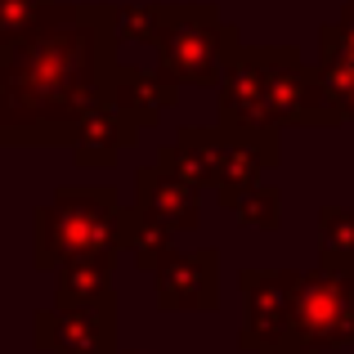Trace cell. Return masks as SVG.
Here are the masks:
<instances>
[{"mask_svg":"<svg viewBox=\"0 0 354 354\" xmlns=\"http://www.w3.org/2000/svg\"><path fill=\"white\" fill-rule=\"evenodd\" d=\"M113 18L108 0H50L18 41L0 45V148L72 144L108 104L121 63Z\"/></svg>","mask_w":354,"mask_h":354,"instance_id":"cell-1","label":"cell"},{"mask_svg":"<svg viewBox=\"0 0 354 354\" xmlns=\"http://www.w3.org/2000/svg\"><path fill=\"white\" fill-rule=\"evenodd\" d=\"M121 256V198L113 184H68L32 216V265L54 274L72 260Z\"/></svg>","mask_w":354,"mask_h":354,"instance_id":"cell-2","label":"cell"},{"mask_svg":"<svg viewBox=\"0 0 354 354\" xmlns=\"http://www.w3.org/2000/svg\"><path fill=\"white\" fill-rule=\"evenodd\" d=\"M283 162V139L256 135V130H229V126H180L171 144H162L157 166L184 175L198 189H211L225 207L238 189L256 184Z\"/></svg>","mask_w":354,"mask_h":354,"instance_id":"cell-3","label":"cell"},{"mask_svg":"<svg viewBox=\"0 0 354 354\" xmlns=\"http://www.w3.org/2000/svg\"><path fill=\"white\" fill-rule=\"evenodd\" d=\"M354 337V251L319 247V265L301 269L292 296V350H337Z\"/></svg>","mask_w":354,"mask_h":354,"instance_id":"cell-4","label":"cell"},{"mask_svg":"<svg viewBox=\"0 0 354 354\" xmlns=\"http://www.w3.org/2000/svg\"><path fill=\"white\" fill-rule=\"evenodd\" d=\"M242 45L238 27L220 18V9L211 5H171L162 36H157V72L171 77L175 86H220L225 63L234 59Z\"/></svg>","mask_w":354,"mask_h":354,"instance_id":"cell-5","label":"cell"},{"mask_svg":"<svg viewBox=\"0 0 354 354\" xmlns=\"http://www.w3.org/2000/svg\"><path fill=\"white\" fill-rule=\"evenodd\" d=\"M265 113L278 130L287 126H341L323 95L319 72L305 63L301 45H251Z\"/></svg>","mask_w":354,"mask_h":354,"instance_id":"cell-6","label":"cell"},{"mask_svg":"<svg viewBox=\"0 0 354 354\" xmlns=\"http://www.w3.org/2000/svg\"><path fill=\"white\" fill-rule=\"evenodd\" d=\"M32 346L41 354H117V292L50 305L32 314Z\"/></svg>","mask_w":354,"mask_h":354,"instance_id":"cell-7","label":"cell"},{"mask_svg":"<svg viewBox=\"0 0 354 354\" xmlns=\"http://www.w3.org/2000/svg\"><path fill=\"white\" fill-rule=\"evenodd\" d=\"M301 269H242L238 292L247 296V319L238 332L242 354L292 350V296Z\"/></svg>","mask_w":354,"mask_h":354,"instance_id":"cell-8","label":"cell"},{"mask_svg":"<svg viewBox=\"0 0 354 354\" xmlns=\"http://www.w3.org/2000/svg\"><path fill=\"white\" fill-rule=\"evenodd\" d=\"M153 296L162 314H216L220 310V251H171L153 269Z\"/></svg>","mask_w":354,"mask_h":354,"instance_id":"cell-9","label":"cell"},{"mask_svg":"<svg viewBox=\"0 0 354 354\" xmlns=\"http://www.w3.org/2000/svg\"><path fill=\"white\" fill-rule=\"evenodd\" d=\"M135 202L144 211H153L157 220H166L175 234H189V229L202 225V189L157 162L135 175Z\"/></svg>","mask_w":354,"mask_h":354,"instance_id":"cell-10","label":"cell"},{"mask_svg":"<svg viewBox=\"0 0 354 354\" xmlns=\"http://www.w3.org/2000/svg\"><path fill=\"white\" fill-rule=\"evenodd\" d=\"M108 104L121 108L139 130H153L157 121L180 104V86H175L171 77H162L157 68H121L117 63Z\"/></svg>","mask_w":354,"mask_h":354,"instance_id":"cell-11","label":"cell"},{"mask_svg":"<svg viewBox=\"0 0 354 354\" xmlns=\"http://www.w3.org/2000/svg\"><path fill=\"white\" fill-rule=\"evenodd\" d=\"M319 81L337 121H354V18L319 27Z\"/></svg>","mask_w":354,"mask_h":354,"instance_id":"cell-12","label":"cell"},{"mask_svg":"<svg viewBox=\"0 0 354 354\" xmlns=\"http://www.w3.org/2000/svg\"><path fill=\"white\" fill-rule=\"evenodd\" d=\"M130 144H139V126L121 113V108L104 104L77 126V139H72L68 148H72L81 171H113L117 157L126 153Z\"/></svg>","mask_w":354,"mask_h":354,"instance_id":"cell-13","label":"cell"},{"mask_svg":"<svg viewBox=\"0 0 354 354\" xmlns=\"http://www.w3.org/2000/svg\"><path fill=\"white\" fill-rule=\"evenodd\" d=\"M121 251L135 256V269L153 274L175 251V229L166 225V220H157L153 211H144L139 202L135 207H121Z\"/></svg>","mask_w":354,"mask_h":354,"instance_id":"cell-14","label":"cell"},{"mask_svg":"<svg viewBox=\"0 0 354 354\" xmlns=\"http://www.w3.org/2000/svg\"><path fill=\"white\" fill-rule=\"evenodd\" d=\"M225 211H234L238 225L260 229V234H274V229L283 225V193H278L274 184L256 180V184H247V189H238L234 198L225 202Z\"/></svg>","mask_w":354,"mask_h":354,"instance_id":"cell-15","label":"cell"},{"mask_svg":"<svg viewBox=\"0 0 354 354\" xmlns=\"http://www.w3.org/2000/svg\"><path fill=\"white\" fill-rule=\"evenodd\" d=\"M113 269L117 260H72V265H59V283H54V305H72L86 301V296L113 287Z\"/></svg>","mask_w":354,"mask_h":354,"instance_id":"cell-16","label":"cell"},{"mask_svg":"<svg viewBox=\"0 0 354 354\" xmlns=\"http://www.w3.org/2000/svg\"><path fill=\"white\" fill-rule=\"evenodd\" d=\"M166 18H171V0H157V5H117L113 36L130 41V45H157Z\"/></svg>","mask_w":354,"mask_h":354,"instance_id":"cell-17","label":"cell"},{"mask_svg":"<svg viewBox=\"0 0 354 354\" xmlns=\"http://www.w3.org/2000/svg\"><path fill=\"white\" fill-rule=\"evenodd\" d=\"M45 5H50V0H0V45L18 41V36L41 18Z\"/></svg>","mask_w":354,"mask_h":354,"instance_id":"cell-18","label":"cell"},{"mask_svg":"<svg viewBox=\"0 0 354 354\" xmlns=\"http://www.w3.org/2000/svg\"><path fill=\"white\" fill-rule=\"evenodd\" d=\"M319 238H323V247L354 251V211L350 207H323L319 211Z\"/></svg>","mask_w":354,"mask_h":354,"instance_id":"cell-19","label":"cell"},{"mask_svg":"<svg viewBox=\"0 0 354 354\" xmlns=\"http://www.w3.org/2000/svg\"><path fill=\"white\" fill-rule=\"evenodd\" d=\"M260 354H319V350H260Z\"/></svg>","mask_w":354,"mask_h":354,"instance_id":"cell-20","label":"cell"},{"mask_svg":"<svg viewBox=\"0 0 354 354\" xmlns=\"http://www.w3.org/2000/svg\"><path fill=\"white\" fill-rule=\"evenodd\" d=\"M341 18H354V0H346V5H341Z\"/></svg>","mask_w":354,"mask_h":354,"instance_id":"cell-21","label":"cell"},{"mask_svg":"<svg viewBox=\"0 0 354 354\" xmlns=\"http://www.w3.org/2000/svg\"><path fill=\"white\" fill-rule=\"evenodd\" d=\"M117 354H139V350H117Z\"/></svg>","mask_w":354,"mask_h":354,"instance_id":"cell-22","label":"cell"},{"mask_svg":"<svg viewBox=\"0 0 354 354\" xmlns=\"http://www.w3.org/2000/svg\"><path fill=\"white\" fill-rule=\"evenodd\" d=\"M350 346H354V337H350Z\"/></svg>","mask_w":354,"mask_h":354,"instance_id":"cell-23","label":"cell"}]
</instances>
